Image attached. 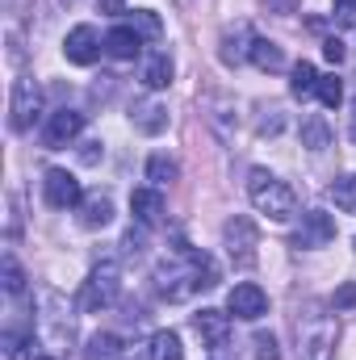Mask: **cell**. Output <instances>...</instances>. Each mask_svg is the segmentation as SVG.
Masks as SVG:
<instances>
[{"mask_svg": "<svg viewBox=\"0 0 356 360\" xmlns=\"http://www.w3.org/2000/svg\"><path fill=\"white\" fill-rule=\"evenodd\" d=\"M105 4V13H126V0H101Z\"/></svg>", "mask_w": 356, "mask_h": 360, "instance_id": "cell-35", "label": "cell"}, {"mask_svg": "<svg viewBox=\"0 0 356 360\" xmlns=\"http://www.w3.org/2000/svg\"><path fill=\"white\" fill-rule=\"evenodd\" d=\"M42 197H46V205H51V210H80L84 188H80V180L72 176V172L51 168L46 180H42Z\"/></svg>", "mask_w": 356, "mask_h": 360, "instance_id": "cell-6", "label": "cell"}, {"mask_svg": "<svg viewBox=\"0 0 356 360\" xmlns=\"http://www.w3.org/2000/svg\"><path fill=\"white\" fill-rule=\"evenodd\" d=\"M348 139L356 143V113H352V126H348Z\"/></svg>", "mask_w": 356, "mask_h": 360, "instance_id": "cell-36", "label": "cell"}, {"mask_svg": "<svg viewBox=\"0 0 356 360\" xmlns=\"http://www.w3.org/2000/svg\"><path fill=\"white\" fill-rule=\"evenodd\" d=\"M130 25H134V34H139V38H151V42H160V38H164V21H160L151 8H134V13H130Z\"/></svg>", "mask_w": 356, "mask_h": 360, "instance_id": "cell-22", "label": "cell"}, {"mask_svg": "<svg viewBox=\"0 0 356 360\" xmlns=\"http://www.w3.org/2000/svg\"><path fill=\"white\" fill-rule=\"evenodd\" d=\"M193 331L218 352V348H227V340H231V314H222V310H201V314H193Z\"/></svg>", "mask_w": 356, "mask_h": 360, "instance_id": "cell-12", "label": "cell"}, {"mask_svg": "<svg viewBox=\"0 0 356 360\" xmlns=\"http://www.w3.org/2000/svg\"><path fill=\"white\" fill-rule=\"evenodd\" d=\"M80 130H84V113H80V109H59V113H51V122H46V130H42V147L59 151V147L76 143Z\"/></svg>", "mask_w": 356, "mask_h": 360, "instance_id": "cell-9", "label": "cell"}, {"mask_svg": "<svg viewBox=\"0 0 356 360\" xmlns=\"http://www.w3.org/2000/svg\"><path fill=\"white\" fill-rule=\"evenodd\" d=\"M155 285H160V293L168 302H184L197 289H214L218 285V269H214V260L205 252H197L184 239H177L172 243V256L155 269Z\"/></svg>", "mask_w": 356, "mask_h": 360, "instance_id": "cell-1", "label": "cell"}, {"mask_svg": "<svg viewBox=\"0 0 356 360\" xmlns=\"http://www.w3.org/2000/svg\"><path fill=\"white\" fill-rule=\"evenodd\" d=\"M348 306H356V285L352 281L340 285V293H336V310H348Z\"/></svg>", "mask_w": 356, "mask_h": 360, "instance_id": "cell-31", "label": "cell"}, {"mask_svg": "<svg viewBox=\"0 0 356 360\" xmlns=\"http://www.w3.org/2000/svg\"><path fill=\"white\" fill-rule=\"evenodd\" d=\"M130 210H134L139 226H155V222L164 218V197H160L155 188H134V193H130Z\"/></svg>", "mask_w": 356, "mask_h": 360, "instance_id": "cell-14", "label": "cell"}, {"mask_svg": "<svg viewBox=\"0 0 356 360\" xmlns=\"http://www.w3.org/2000/svg\"><path fill=\"white\" fill-rule=\"evenodd\" d=\"M331 201L344 210V214H356V176H340L331 184Z\"/></svg>", "mask_w": 356, "mask_h": 360, "instance_id": "cell-25", "label": "cell"}, {"mask_svg": "<svg viewBox=\"0 0 356 360\" xmlns=\"http://www.w3.org/2000/svg\"><path fill=\"white\" fill-rule=\"evenodd\" d=\"M289 76H293V80H289V92H293V96H302V101H306L310 92H319V72H314L306 59H302V63H293V72H289Z\"/></svg>", "mask_w": 356, "mask_h": 360, "instance_id": "cell-21", "label": "cell"}, {"mask_svg": "<svg viewBox=\"0 0 356 360\" xmlns=\"http://www.w3.org/2000/svg\"><path fill=\"white\" fill-rule=\"evenodd\" d=\"M96 147H101V143H84V151H80V155H84V164H96V160H101V151H96Z\"/></svg>", "mask_w": 356, "mask_h": 360, "instance_id": "cell-34", "label": "cell"}, {"mask_svg": "<svg viewBox=\"0 0 356 360\" xmlns=\"http://www.w3.org/2000/svg\"><path fill=\"white\" fill-rule=\"evenodd\" d=\"M323 55H327L331 63H340V59H344V42H340V38H327V42H323Z\"/></svg>", "mask_w": 356, "mask_h": 360, "instance_id": "cell-32", "label": "cell"}, {"mask_svg": "<svg viewBox=\"0 0 356 360\" xmlns=\"http://www.w3.org/2000/svg\"><path fill=\"white\" fill-rule=\"evenodd\" d=\"M117 356H122V340H117L113 331L92 335L89 348H84V360H117Z\"/></svg>", "mask_w": 356, "mask_h": 360, "instance_id": "cell-20", "label": "cell"}, {"mask_svg": "<svg viewBox=\"0 0 356 360\" xmlns=\"http://www.w3.org/2000/svg\"><path fill=\"white\" fill-rule=\"evenodd\" d=\"M336 21H340L344 30H352L356 25V0H336Z\"/></svg>", "mask_w": 356, "mask_h": 360, "instance_id": "cell-30", "label": "cell"}, {"mask_svg": "<svg viewBox=\"0 0 356 360\" xmlns=\"http://www.w3.org/2000/svg\"><path fill=\"white\" fill-rule=\"evenodd\" d=\"M34 360H55V356H34Z\"/></svg>", "mask_w": 356, "mask_h": 360, "instance_id": "cell-37", "label": "cell"}, {"mask_svg": "<svg viewBox=\"0 0 356 360\" xmlns=\"http://www.w3.org/2000/svg\"><path fill=\"white\" fill-rule=\"evenodd\" d=\"M101 51H105V38H96L92 25H76V30L68 34V42H63V55H68V63H76V68H92V63L101 59Z\"/></svg>", "mask_w": 356, "mask_h": 360, "instance_id": "cell-10", "label": "cell"}, {"mask_svg": "<svg viewBox=\"0 0 356 360\" xmlns=\"http://www.w3.org/2000/svg\"><path fill=\"white\" fill-rule=\"evenodd\" d=\"M38 113H42V89H38L34 76H21V80L13 84V101H8V126H13L17 134H25V130L38 122Z\"/></svg>", "mask_w": 356, "mask_h": 360, "instance_id": "cell-5", "label": "cell"}, {"mask_svg": "<svg viewBox=\"0 0 356 360\" xmlns=\"http://www.w3.org/2000/svg\"><path fill=\"white\" fill-rule=\"evenodd\" d=\"M227 252L239 269H252L256 264V226L248 218H231L227 222Z\"/></svg>", "mask_w": 356, "mask_h": 360, "instance_id": "cell-11", "label": "cell"}, {"mask_svg": "<svg viewBox=\"0 0 356 360\" xmlns=\"http://www.w3.org/2000/svg\"><path fill=\"white\" fill-rule=\"evenodd\" d=\"M117 293H122V269H117V260H101L89 272L84 289H80V310H89V314L109 310L117 302Z\"/></svg>", "mask_w": 356, "mask_h": 360, "instance_id": "cell-4", "label": "cell"}, {"mask_svg": "<svg viewBox=\"0 0 356 360\" xmlns=\"http://www.w3.org/2000/svg\"><path fill=\"white\" fill-rule=\"evenodd\" d=\"M122 243H126V252H130V256H139V252H143V231H134V226H130Z\"/></svg>", "mask_w": 356, "mask_h": 360, "instance_id": "cell-33", "label": "cell"}, {"mask_svg": "<svg viewBox=\"0 0 356 360\" xmlns=\"http://www.w3.org/2000/svg\"><path fill=\"white\" fill-rule=\"evenodd\" d=\"M252 348H256V360H281V352H276V340H272L268 331H260V335L252 340Z\"/></svg>", "mask_w": 356, "mask_h": 360, "instance_id": "cell-29", "label": "cell"}, {"mask_svg": "<svg viewBox=\"0 0 356 360\" xmlns=\"http://www.w3.org/2000/svg\"><path fill=\"white\" fill-rule=\"evenodd\" d=\"M227 310H231L235 319H243V323H256V319L268 314V293L260 285H252V281H239V285L227 293Z\"/></svg>", "mask_w": 356, "mask_h": 360, "instance_id": "cell-7", "label": "cell"}, {"mask_svg": "<svg viewBox=\"0 0 356 360\" xmlns=\"http://www.w3.org/2000/svg\"><path fill=\"white\" fill-rule=\"evenodd\" d=\"M143 84H147V89H155V92L172 84V59H168L164 51L147 55V63H143Z\"/></svg>", "mask_w": 356, "mask_h": 360, "instance_id": "cell-16", "label": "cell"}, {"mask_svg": "<svg viewBox=\"0 0 356 360\" xmlns=\"http://www.w3.org/2000/svg\"><path fill=\"white\" fill-rule=\"evenodd\" d=\"M80 222L89 226V231H101V226H109L113 222V201L105 197V193H92L80 201Z\"/></svg>", "mask_w": 356, "mask_h": 360, "instance_id": "cell-15", "label": "cell"}, {"mask_svg": "<svg viewBox=\"0 0 356 360\" xmlns=\"http://www.w3.org/2000/svg\"><path fill=\"white\" fill-rule=\"evenodd\" d=\"M327 109H340V101H344V84L336 80V76H319V92H314Z\"/></svg>", "mask_w": 356, "mask_h": 360, "instance_id": "cell-28", "label": "cell"}, {"mask_svg": "<svg viewBox=\"0 0 356 360\" xmlns=\"http://www.w3.org/2000/svg\"><path fill=\"white\" fill-rule=\"evenodd\" d=\"M331 239H336V222H331V214H323V210H306V214H302V226L293 231V248L314 252V248H327Z\"/></svg>", "mask_w": 356, "mask_h": 360, "instance_id": "cell-8", "label": "cell"}, {"mask_svg": "<svg viewBox=\"0 0 356 360\" xmlns=\"http://www.w3.org/2000/svg\"><path fill=\"white\" fill-rule=\"evenodd\" d=\"M147 360H184V348H180L177 331H155L151 344H147Z\"/></svg>", "mask_w": 356, "mask_h": 360, "instance_id": "cell-18", "label": "cell"}, {"mask_svg": "<svg viewBox=\"0 0 356 360\" xmlns=\"http://www.w3.org/2000/svg\"><path fill=\"white\" fill-rule=\"evenodd\" d=\"M25 289V272H21V264H17V256L13 252H4V293H21Z\"/></svg>", "mask_w": 356, "mask_h": 360, "instance_id": "cell-26", "label": "cell"}, {"mask_svg": "<svg viewBox=\"0 0 356 360\" xmlns=\"http://www.w3.org/2000/svg\"><path fill=\"white\" fill-rule=\"evenodd\" d=\"M302 143H306L310 151H323V147L331 143V134H327V126H323L319 117H310V122L302 126Z\"/></svg>", "mask_w": 356, "mask_h": 360, "instance_id": "cell-27", "label": "cell"}, {"mask_svg": "<svg viewBox=\"0 0 356 360\" xmlns=\"http://www.w3.org/2000/svg\"><path fill=\"white\" fill-rule=\"evenodd\" d=\"M30 348H34V331H4L8 360H30Z\"/></svg>", "mask_w": 356, "mask_h": 360, "instance_id": "cell-24", "label": "cell"}, {"mask_svg": "<svg viewBox=\"0 0 356 360\" xmlns=\"http://www.w3.org/2000/svg\"><path fill=\"white\" fill-rule=\"evenodd\" d=\"M134 126H139L143 134H160V130L168 126V109L155 105V101H143V105H134Z\"/></svg>", "mask_w": 356, "mask_h": 360, "instance_id": "cell-17", "label": "cell"}, {"mask_svg": "<svg viewBox=\"0 0 356 360\" xmlns=\"http://www.w3.org/2000/svg\"><path fill=\"white\" fill-rule=\"evenodd\" d=\"M177 172H180L177 160H168V155H151V160H147V180H151L155 188H160V184H172Z\"/></svg>", "mask_w": 356, "mask_h": 360, "instance_id": "cell-23", "label": "cell"}, {"mask_svg": "<svg viewBox=\"0 0 356 360\" xmlns=\"http://www.w3.org/2000/svg\"><path fill=\"white\" fill-rule=\"evenodd\" d=\"M260 72H281L285 68V55H281V46L276 42H268V38H256L252 42V55H248Z\"/></svg>", "mask_w": 356, "mask_h": 360, "instance_id": "cell-19", "label": "cell"}, {"mask_svg": "<svg viewBox=\"0 0 356 360\" xmlns=\"http://www.w3.org/2000/svg\"><path fill=\"white\" fill-rule=\"evenodd\" d=\"M105 51H109L113 59H134V55L143 51V38H139L134 25L126 21V25H113V30L105 34Z\"/></svg>", "mask_w": 356, "mask_h": 360, "instance_id": "cell-13", "label": "cell"}, {"mask_svg": "<svg viewBox=\"0 0 356 360\" xmlns=\"http://www.w3.org/2000/svg\"><path fill=\"white\" fill-rule=\"evenodd\" d=\"M336 340H340V323L331 314H306L298 323V352L302 360H331L336 352Z\"/></svg>", "mask_w": 356, "mask_h": 360, "instance_id": "cell-3", "label": "cell"}, {"mask_svg": "<svg viewBox=\"0 0 356 360\" xmlns=\"http://www.w3.org/2000/svg\"><path fill=\"white\" fill-rule=\"evenodd\" d=\"M248 197H252V205L272 218V222H289L293 214H298V197H293V188L285 184V180H276L272 172L265 168H252V176H248Z\"/></svg>", "mask_w": 356, "mask_h": 360, "instance_id": "cell-2", "label": "cell"}]
</instances>
